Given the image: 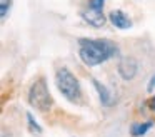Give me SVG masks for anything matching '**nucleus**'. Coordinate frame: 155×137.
Masks as SVG:
<instances>
[{
	"mask_svg": "<svg viewBox=\"0 0 155 137\" xmlns=\"http://www.w3.org/2000/svg\"><path fill=\"white\" fill-rule=\"evenodd\" d=\"M152 127H153V122H152V120L137 122V124H132L130 132H132V135H134V137H142V135H145V134H147Z\"/></svg>",
	"mask_w": 155,
	"mask_h": 137,
	"instance_id": "6e6552de",
	"label": "nucleus"
},
{
	"mask_svg": "<svg viewBox=\"0 0 155 137\" xmlns=\"http://www.w3.org/2000/svg\"><path fill=\"white\" fill-rule=\"evenodd\" d=\"M10 5H12V0H0V17H2V20L8 15Z\"/></svg>",
	"mask_w": 155,
	"mask_h": 137,
	"instance_id": "9d476101",
	"label": "nucleus"
},
{
	"mask_svg": "<svg viewBox=\"0 0 155 137\" xmlns=\"http://www.w3.org/2000/svg\"><path fill=\"white\" fill-rule=\"evenodd\" d=\"M118 53V47L107 39H78V57L87 67L107 62Z\"/></svg>",
	"mask_w": 155,
	"mask_h": 137,
	"instance_id": "f257e3e1",
	"label": "nucleus"
},
{
	"mask_svg": "<svg viewBox=\"0 0 155 137\" xmlns=\"http://www.w3.org/2000/svg\"><path fill=\"white\" fill-rule=\"evenodd\" d=\"M80 15L88 25L95 27V29H100V27H104V23H105L104 10H92V9H88V10H82Z\"/></svg>",
	"mask_w": 155,
	"mask_h": 137,
	"instance_id": "39448f33",
	"label": "nucleus"
},
{
	"mask_svg": "<svg viewBox=\"0 0 155 137\" xmlns=\"http://www.w3.org/2000/svg\"><path fill=\"white\" fill-rule=\"evenodd\" d=\"M105 0H88V9L92 10H104Z\"/></svg>",
	"mask_w": 155,
	"mask_h": 137,
	"instance_id": "9b49d317",
	"label": "nucleus"
},
{
	"mask_svg": "<svg viewBox=\"0 0 155 137\" xmlns=\"http://www.w3.org/2000/svg\"><path fill=\"white\" fill-rule=\"evenodd\" d=\"M92 84H94L95 90H97V94H98V99H100L102 105H105V107L112 105V102H114V95H112V92L107 89V85H104V84H100L97 79H92Z\"/></svg>",
	"mask_w": 155,
	"mask_h": 137,
	"instance_id": "0eeeda50",
	"label": "nucleus"
},
{
	"mask_svg": "<svg viewBox=\"0 0 155 137\" xmlns=\"http://www.w3.org/2000/svg\"><path fill=\"white\" fill-rule=\"evenodd\" d=\"M118 75L122 77L124 80H132L138 72V62L134 59V57H124V59L118 62Z\"/></svg>",
	"mask_w": 155,
	"mask_h": 137,
	"instance_id": "20e7f679",
	"label": "nucleus"
},
{
	"mask_svg": "<svg viewBox=\"0 0 155 137\" xmlns=\"http://www.w3.org/2000/svg\"><path fill=\"white\" fill-rule=\"evenodd\" d=\"M28 104L40 112H47L52 107V95L44 77H38L28 89Z\"/></svg>",
	"mask_w": 155,
	"mask_h": 137,
	"instance_id": "7ed1b4c3",
	"label": "nucleus"
},
{
	"mask_svg": "<svg viewBox=\"0 0 155 137\" xmlns=\"http://www.w3.org/2000/svg\"><path fill=\"white\" fill-rule=\"evenodd\" d=\"M27 122H28V127H30L32 132H35V134H42V127L38 125V122L34 119L32 112H27Z\"/></svg>",
	"mask_w": 155,
	"mask_h": 137,
	"instance_id": "1a4fd4ad",
	"label": "nucleus"
},
{
	"mask_svg": "<svg viewBox=\"0 0 155 137\" xmlns=\"http://www.w3.org/2000/svg\"><path fill=\"white\" fill-rule=\"evenodd\" d=\"M55 85L58 92L70 104H78L82 100V87L75 74L67 67H60L55 72Z\"/></svg>",
	"mask_w": 155,
	"mask_h": 137,
	"instance_id": "f03ea898",
	"label": "nucleus"
},
{
	"mask_svg": "<svg viewBox=\"0 0 155 137\" xmlns=\"http://www.w3.org/2000/svg\"><path fill=\"white\" fill-rule=\"evenodd\" d=\"M147 105H148V109H150L152 112H155V95L150 97V100L147 102Z\"/></svg>",
	"mask_w": 155,
	"mask_h": 137,
	"instance_id": "ddd939ff",
	"label": "nucleus"
},
{
	"mask_svg": "<svg viewBox=\"0 0 155 137\" xmlns=\"http://www.w3.org/2000/svg\"><path fill=\"white\" fill-rule=\"evenodd\" d=\"M108 20H110L112 25L120 29V30H127L132 27V20L128 19L122 10H112V12L108 13Z\"/></svg>",
	"mask_w": 155,
	"mask_h": 137,
	"instance_id": "423d86ee",
	"label": "nucleus"
},
{
	"mask_svg": "<svg viewBox=\"0 0 155 137\" xmlns=\"http://www.w3.org/2000/svg\"><path fill=\"white\" fill-rule=\"evenodd\" d=\"M155 89V74L152 75V79H150V82H148V85H147V90L148 92H152V90Z\"/></svg>",
	"mask_w": 155,
	"mask_h": 137,
	"instance_id": "f8f14e48",
	"label": "nucleus"
}]
</instances>
